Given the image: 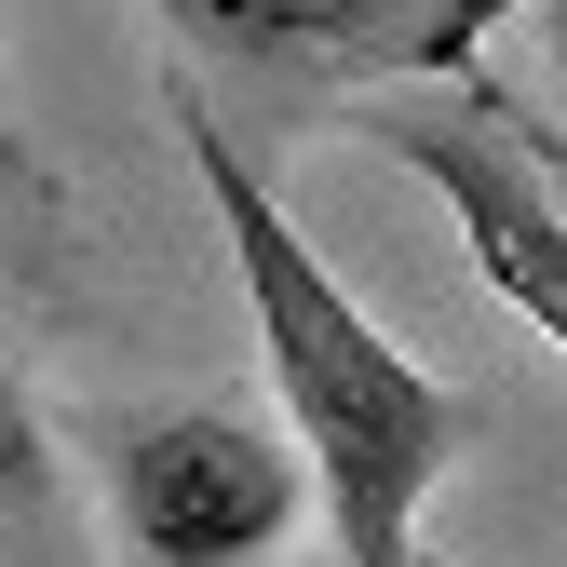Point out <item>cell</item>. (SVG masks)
Returning <instances> with one entry per match:
<instances>
[{"label": "cell", "instance_id": "6da1fadb", "mask_svg": "<svg viewBox=\"0 0 567 567\" xmlns=\"http://www.w3.org/2000/svg\"><path fill=\"white\" fill-rule=\"evenodd\" d=\"M176 135H189V176H203V203H217V230H230L244 311H257L270 392H284L270 433L298 446V486L338 527V567H419V501L460 473V446L486 419L460 392H433L365 311H351V284L284 230L270 176L244 163V135L203 109V82H176Z\"/></svg>", "mask_w": 567, "mask_h": 567}, {"label": "cell", "instance_id": "277c9868", "mask_svg": "<svg viewBox=\"0 0 567 567\" xmlns=\"http://www.w3.org/2000/svg\"><path fill=\"white\" fill-rule=\"evenodd\" d=\"M365 135L473 230V257L514 298V324L527 338H567V217H554V189H540V122L501 109L486 82H460V95H419V109H365Z\"/></svg>", "mask_w": 567, "mask_h": 567}, {"label": "cell", "instance_id": "5b68a950", "mask_svg": "<svg viewBox=\"0 0 567 567\" xmlns=\"http://www.w3.org/2000/svg\"><path fill=\"white\" fill-rule=\"evenodd\" d=\"M0 567H82L68 554V486H54V433L28 405V365L0 351Z\"/></svg>", "mask_w": 567, "mask_h": 567}, {"label": "cell", "instance_id": "3957f363", "mask_svg": "<svg viewBox=\"0 0 567 567\" xmlns=\"http://www.w3.org/2000/svg\"><path fill=\"white\" fill-rule=\"evenodd\" d=\"M298 446L244 405H163L109 433V514L122 567H270L298 527Z\"/></svg>", "mask_w": 567, "mask_h": 567}, {"label": "cell", "instance_id": "8992f818", "mask_svg": "<svg viewBox=\"0 0 567 567\" xmlns=\"http://www.w3.org/2000/svg\"><path fill=\"white\" fill-rule=\"evenodd\" d=\"M28 176H41V163H28V135L0 122V189H28Z\"/></svg>", "mask_w": 567, "mask_h": 567}, {"label": "cell", "instance_id": "7a4b0ae2", "mask_svg": "<svg viewBox=\"0 0 567 567\" xmlns=\"http://www.w3.org/2000/svg\"><path fill=\"white\" fill-rule=\"evenodd\" d=\"M176 28V82H244L257 109H324L365 82H473L486 28L527 0H150Z\"/></svg>", "mask_w": 567, "mask_h": 567}]
</instances>
